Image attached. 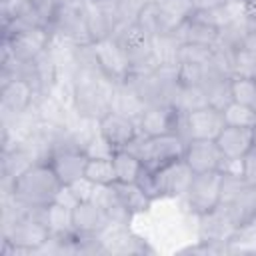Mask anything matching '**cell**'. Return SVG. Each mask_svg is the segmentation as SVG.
<instances>
[{"label":"cell","mask_w":256,"mask_h":256,"mask_svg":"<svg viewBox=\"0 0 256 256\" xmlns=\"http://www.w3.org/2000/svg\"><path fill=\"white\" fill-rule=\"evenodd\" d=\"M60 190L62 182L46 160L34 162L10 182V198L26 208H44L56 202Z\"/></svg>","instance_id":"1"},{"label":"cell","mask_w":256,"mask_h":256,"mask_svg":"<svg viewBox=\"0 0 256 256\" xmlns=\"http://www.w3.org/2000/svg\"><path fill=\"white\" fill-rule=\"evenodd\" d=\"M186 138L180 134H162V136H146L142 132L128 144V150L136 154L144 168L160 170L180 158H184Z\"/></svg>","instance_id":"2"},{"label":"cell","mask_w":256,"mask_h":256,"mask_svg":"<svg viewBox=\"0 0 256 256\" xmlns=\"http://www.w3.org/2000/svg\"><path fill=\"white\" fill-rule=\"evenodd\" d=\"M52 32L50 28L36 26V28H24L14 34L4 36V58L2 62L14 60V62H34L38 60L50 46H52Z\"/></svg>","instance_id":"3"},{"label":"cell","mask_w":256,"mask_h":256,"mask_svg":"<svg viewBox=\"0 0 256 256\" xmlns=\"http://www.w3.org/2000/svg\"><path fill=\"white\" fill-rule=\"evenodd\" d=\"M50 32L56 40L66 44H90V30L84 12V0H62Z\"/></svg>","instance_id":"4"},{"label":"cell","mask_w":256,"mask_h":256,"mask_svg":"<svg viewBox=\"0 0 256 256\" xmlns=\"http://www.w3.org/2000/svg\"><path fill=\"white\" fill-rule=\"evenodd\" d=\"M220 184H222L220 170L194 174L186 194L180 198L186 212L192 216H200L214 210L220 204Z\"/></svg>","instance_id":"5"},{"label":"cell","mask_w":256,"mask_h":256,"mask_svg":"<svg viewBox=\"0 0 256 256\" xmlns=\"http://www.w3.org/2000/svg\"><path fill=\"white\" fill-rule=\"evenodd\" d=\"M184 112L172 104H150L138 118V132L146 136L180 134L184 136Z\"/></svg>","instance_id":"6"},{"label":"cell","mask_w":256,"mask_h":256,"mask_svg":"<svg viewBox=\"0 0 256 256\" xmlns=\"http://www.w3.org/2000/svg\"><path fill=\"white\" fill-rule=\"evenodd\" d=\"M94 46V56H96V64L100 68V72L112 82H126V78L130 76V58L124 50V46L114 38H102L92 42Z\"/></svg>","instance_id":"7"},{"label":"cell","mask_w":256,"mask_h":256,"mask_svg":"<svg viewBox=\"0 0 256 256\" xmlns=\"http://www.w3.org/2000/svg\"><path fill=\"white\" fill-rule=\"evenodd\" d=\"M238 224L234 222V218L230 216L228 208L218 204L214 210L196 216V240L208 242V244H216L222 246L228 252V242L234 236Z\"/></svg>","instance_id":"8"},{"label":"cell","mask_w":256,"mask_h":256,"mask_svg":"<svg viewBox=\"0 0 256 256\" xmlns=\"http://www.w3.org/2000/svg\"><path fill=\"white\" fill-rule=\"evenodd\" d=\"M36 96L40 94L32 82L16 76H2V88H0L2 108L14 118L30 112V108L36 102Z\"/></svg>","instance_id":"9"},{"label":"cell","mask_w":256,"mask_h":256,"mask_svg":"<svg viewBox=\"0 0 256 256\" xmlns=\"http://www.w3.org/2000/svg\"><path fill=\"white\" fill-rule=\"evenodd\" d=\"M84 12L92 42L112 36L120 26L116 0H84Z\"/></svg>","instance_id":"10"},{"label":"cell","mask_w":256,"mask_h":256,"mask_svg":"<svg viewBox=\"0 0 256 256\" xmlns=\"http://www.w3.org/2000/svg\"><path fill=\"white\" fill-rule=\"evenodd\" d=\"M222 110L204 106L184 116V138L186 140H216L224 128Z\"/></svg>","instance_id":"11"},{"label":"cell","mask_w":256,"mask_h":256,"mask_svg":"<svg viewBox=\"0 0 256 256\" xmlns=\"http://www.w3.org/2000/svg\"><path fill=\"white\" fill-rule=\"evenodd\" d=\"M112 224L106 210L92 198L80 200L72 208V226L78 236H100Z\"/></svg>","instance_id":"12"},{"label":"cell","mask_w":256,"mask_h":256,"mask_svg":"<svg viewBox=\"0 0 256 256\" xmlns=\"http://www.w3.org/2000/svg\"><path fill=\"white\" fill-rule=\"evenodd\" d=\"M98 132L114 150H120V148H128V144L136 138L138 124L128 116L110 110L98 120Z\"/></svg>","instance_id":"13"},{"label":"cell","mask_w":256,"mask_h":256,"mask_svg":"<svg viewBox=\"0 0 256 256\" xmlns=\"http://www.w3.org/2000/svg\"><path fill=\"white\" fill-rule=\"evenodd\" d=\"M184 162L192 168L194 174L220 170L224 156L216 140H188L184 150Z\"/></svg>","instance_id":"14"},{"label":"cell","mask_w":256,"mask_h":256,"mask_svg":"<svg viewBox=\"0 0 256 256\" xmlns=\"http://www.w3.org/2000/svg\"><path fill=\"white\" fill-rule=\"evenodd\" d=\"M194 178L192 168L184 162V158L156 170V180H158V188L162 198H182L190 186Z\"/></svg>","instance_id":"15"},{"label":"cell","mask_w":256,"mask_h":256,"mask_svg":"<svg viewBox=\"0 0 256 256\" xmlns=\"http://www.w3.org/2000/svg\"><path fill=\"white\" fill-rule=\"evenodd\" d=\"M216 144L224 158L240 160L254 146V128L224 126L216 138Z\"/></svg>","instance_id":"16"},{"label":"cell","mask_w":256,"mask_h":256,"mask_svg":"<svg viewBox=\"0 0 256 256\" xmlns=\"http://www.w3.org/2000/svg\"><path fill=\"white\" fill-rule=\"evenodd\" d=\"M174 34L178 36L180 42H188V44H202V46H216L218 42V28H214L212 24L200 20L198 16H190L184 24H180Z\"/></svg>","instance_id":"17"},{"label":"cell","mask_w":256,"mask_h":256,"mask_svg":"<svg viewBox=\"0 0 256 256\" xmlns=\"http://www.w3.org/2000/svg\"><path fill=\"white\" fill-rule=\"evenodd\" d=\"M146 104L142 102V98L132 90L130 84L126 82H118L114 84L112 88V96H110V110L112 112H118V114H124L132 120L138 122V118L142 116Z\"/></svg>","instance_id":"18"},{"label":"cell","mask_w":256,"mask_h":256,"mask_svg":"<svg viewBox=\"0 0 256 256\" xmlns=\"http://www.w3.org/2000/svg\"><path fill=\"white\" fill-rule=\"evenodd\" d=\"M40 216L46 224V228L50 230V236H68L74 234V226H72V208L60 204V202H52L44 208H40Z\"/></svg>","instance_id":"19"},{"label":"cell","mask_w":256,"mask_h":256,"mask_svg":"<svg viewBox=\"0 0 256 256\" xmlns=\"http://www.w3.org/2000/svg\"><path fill=\"white\" fill-rule=\"evenodd\" d=\"M114 190L118 194V198L122 200L124 208L134 216H140V214H146L152 206V198L136 184V182H130V184H122V182H116L114 184Z\"/></svg>","instance_id":"20"},{"label":"cell","mask_w":256,"mask_h":256,"mask_svg":"<svg viewBox=\"0 0 256 256\" xmlns=\"http://www.w3.org/2000/svg\"><path fill=\"white\" fill-rule=\"evenodd\" d=\"M230 80L232 78H226V76H220L216 72H212L206 64V78H204V92L208 96V102L210 106L218 108V110H224L230 102H232V92H230Z\"/></svg>","instance_id":"21"},{"label":"cell","mask_w":256,"mask_h":256,"mask_svg":"<svg viewBox=\"0 0 256 256\" xmlns=\"http://www.w3.org/2000/svg\"><path fill=\"white\" fill-rule=\"evenodd\" d=\"M112 164H114V170H116V182H122V184L136 182L140 172H142V168H144L140 158L136 154H132L128 148L114 150Z\"/></svg>","instance_id":"22"},{"label":"cell","mask_w":256,"mask_h":256,"mask_svg":"<svg viewBox=\"0 0 256 256\" xmlns=\"http://www.w3.org/2000/svg\"><path fill=\"white\" fill-rule=\"evenodd\" d=\"M228 208L230 216L234 218V222L240 226L244 222H248L250 218L256 216V186H246L234 200H230L228 204H222Z\"/></svg>","instance_id":"23"},{"label":"cell","mask_w":256,"mask_h":256,"mask_svg":"<svg viewBox=\"0 0 256 256\" xmlns=\"http://www.w3.org/2000/svg\"><path fill=\"white\" fill-rule=\"evenodd\" d=\"M246 32H248V20L244 18V14H238L236 18H232L230 22H226L218 30L216 46H222V48H228V50H238L244 44Z\"/></svg>","instance_id":"24"},{"label":"cell","mask_w":256,"mask_h":256,"mask_svg":"<svg viewBox=\"0 0 256 256\" xmlns=\"http://www.w3.org/2000/svg\"><path fill=\"white\" fill-rule=\"evenodd\" d=\"M180 40L174 32L170 34H160L152 38V50L158 66H178V50H180Z\"/></svg>","instance_id":"25"},{"label":"cell","mask_w":256,"mask_h":256,"mask_svg":"<svg viewBox=\"0 0 256 256\" xmlns=\"http://www.w3.org/2000/svg\"><path fill=\"white\" fill-rule=\"evenodd\" d=\"M158 4H160L168 32H174L180 24H184L194 14L192 0H158Z\"/></svg>","instance_id":"26"},{"label":"cell","mask_w":256,"mask_h":256,"mask_svg":"<svg viewBox=\"0 0 256 256\" xmlns=\"http://www.w3.org/2000/svg\"><path fill=\"white\" fill-rule=\"evenodd\" d=\"M226 248L228 254H256V216L236 228Z\"/></svg>","instance_id":"27"},{"label":"cell","mask_w":256,"mask_h":256,"mask_svg":"<svg viewBox=\"0 0 256 256\" xmlns=\"http://www.w3.org/2000/svg\"><path fill=\"white\" fill-rule=\"evenodd\" d=\"M84 178L94 186L116 184V170H114L112 158H88Z\"/></svg>","instance_id":"28"},{"label":"cell","mask_w":256,"mask_h":256,"mask_svg":"<svg viewBox=\"0 0 256 256\" xmlns=\"http://www.w3.org/2000/svg\"><path fill=\"white\" fill-rule=\"evenodd\" d=\"M136 24L148 34V36H160V34H170L168 28H166V22H164V16H162V10H160V4L158 0H152L136 18Z\"/></svg>","instance_id":"29"},{"label":"cell","mask_w":256,"mask_h":256,"mask_svg":"<svg viewBox=\"0 0 256 256\" xmlns=\"http://www.w3.org/2000/svg\"><path fill=\"white\" fill-rule=\"evenodd\" d=\"M210 102H208V96H206L202 86H180V90L174 98V106L184 114L194 112L198 108H204Z\"/></svg>","instance_id":"30"},{"label":"cell","mask_w":256,"mask_h":256,"mask_svg":"<svg viewBox=\"0 0 256 256\" xmlns=\"http://www.w3.org/2000/svg\"><path fill=\"white\" fill-rule=\"evenodd\" d=\"M222 116H224L226 126H240V128H254L256 126V108L234 102V100L222 110Z\"/></svg>","instance_id":"31"},{"label":"cell","mask_w":256,"mask_h":256,"mask_svg":"<svg viewBox=\"0 0 256 256\" xmlns=\"http://www.w3.org/2000/svg\"><path fill=\"white\" fill-rule=\"evenodd\" d=\"M230 92L232 100L256 108V78H242L232 76L230 80Z\"/></svg>","instance_id":"32"},{"label":"cell","mask_w":256,"mask_h":256,"mask_svg":"<svg viewBox=\"0 0 256 256\" xmlns=\"http://www.w3.org/2000/svg\"><path fill=\"white\" fill-rule=\"evenodd\" d=\"M214 46H202V44H188L182 42L178 50V64H208L212 56Z\"/></svg>","instance_id":"33"},{"label":"cell","mask_w":256,"mask_h":256,"mask_svg":"<svg viewBox=\"0 0 256 256\" xmlns=\"http://www.w3.org/2000/svg\"><path fill=\"white\" fill-rule=\"evenodd\" d=\"M232 72H234V76L256 78V54L250 52V50H246V48H238V50H234Z\"/></svg>","instance_id":"34"},{"label":"cell","mask_w":256,"mask_h":256,"mask_svg":"<svg viewBox=\"0 0 256 256\" xmlns=\"http://www.w3.org/2000/svg\"><path fill=\"white\" fill-rule=\"evenodd\" d=\"M206 78V64H178L180 86H202Z\"/></svg>","instance_id":"35"},{"label":"cell","mask_w":256,"mask_h":256,"mask_svg":"<svg viewBox=\"0 0 256 256\" xmlns=\"http://www.w3.org/2000/svg\"><path fill=\"white\" fill-rule=\"evenodd\" d=\"M152 0H116L120 24H134L138 14L150 4Z\"/></svg>","instance_id":"36"},{"label":"cell","mask_w":256,"mask_h":256,"mask_svg":"<svg viewBox=\"0 0 256 256\" xmlns=\"http://www.w3.org/2000/svg\"><path fill=\"white\" fill-rule=\"evenodd\" d=\"M136 184L156 202V200H162V194H160V188H158V180H156V170H150V168H142Z\"/></svg>","instance_id":"37"},{"label":"cell","mask_w":256,"mask_h":256,"mask_svg":"<svg viewBox=\"0 0 256 256\" xmlns=\"http://www.w3.org/2000/svg\"><path fill=\"white\" fill-rule=\"evenodd\" d=\"M242 178L250 186H256V144L242 156Z\"/></svg>","instance_id":"38"},{"label":"cell","mask_w":256,"mask_h":256,"mask_svg":"<svg viewBox=\"0 0 256 256\" xmlns=\"http://www.w3.org/2000/svg\"><path fill=\"white\" fill-rule=\"evenodd\" d=\"M192 6H194V12H208L224 6V0H192Z\"/></svg>","instance_id":"39"},{"label":"cell","mask_w":256,"mask_h":256,"mask_svg":"<svg viewBox=\"0 0 256 256\" xmlns=\"http://www.w3.org/2000/svg\"><path fill=\"white\" fill-rule=\"evenodd\" d=\"M242 48H246V50L256 54V22H248V32H246Z\"/></svg>","instance_id":"40"},{"label":"cell","mask_w":256,"mask_h":256,"mask_svg":"<svg viewBox=\"0 0 256 256\" xmlns=\"http://www.w3.org/2000/svg\"><path fill=\"white\" fill-rule=\"evenodd\" d=\"M242 14L248 22H256V0H246L242 4Z\"/></svg>","instance_id":"41"},{"label":"cell","mask_w":256,"mask_h":256,"mask_svg":"<svg viewBox=\"0 0 256 256\" xmlns=\"http://www.w3.org/2000/svg\"><path fill=\"white\" fill-rule=\"evenodd\" d=\"M246 0H224V4H230V6H242Z\"/></svg>","instance_id":"42"},{"label":"cell","mask_w":256,"mask_h":256,"mask_svg":"<svg viewBox=\"0 0 256 256\" xmlns=\"http://www.w3.org/2000/svg\"><path fill=\"white\" fill-rule=\"evenodd\" d=\"M254 144H256V126H254Z\"/></svg>","instance_id":"43"}]
</instances>
